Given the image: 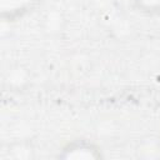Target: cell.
I'll list each match as a JSON object with an SVG mask.
<instances>
[{
  "label": "cell",
  "mask_w": 160,
  "mask_h": 160,
  "mask_svg": "<svg viewBox=\"0 0 160 160\" xmlns=\"http://www.w3.org/2000/svg\"><path fill=\"white\" fill-rule=\"evenodd\" d=\"M61 160H98L104 159L102 148L90 139L78 138L64 144L56 155Z\"/></svg>",
  "instance_id": "1"
},
{
  "label": "cell",
  "mask_w": 160,
  "mask_h": 160,
  "mask_svg": "<svg viewBox=\"0 0 160 160\" xmlns=\"http://www.w3.org/2000/svg\"><path fill=\"white\" fill-rule=\"evenodd\" d=\"M40 0H0V15L6 22L19 21L36 10Z\"/></svg>",
  "instance_id": "2"
},
{
  "label": "cell",
  "mask_w": 160,
  "mask_h": 160,
  "mask_svg": "<svg viewBox=\"0 0 160 160\" xmlns=\"http://www.w3.org/2000/svg\"><path fill=\"white\" fill-rule=\"evenodd\" d=\"M132 8L144 16L160 15V0H130Z\"/></svg>",
  "instance_id": "3"
}]
</instances>
